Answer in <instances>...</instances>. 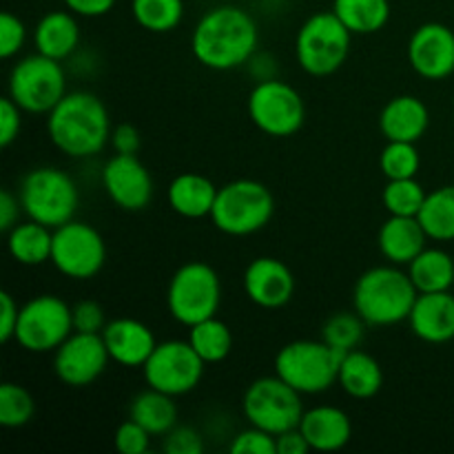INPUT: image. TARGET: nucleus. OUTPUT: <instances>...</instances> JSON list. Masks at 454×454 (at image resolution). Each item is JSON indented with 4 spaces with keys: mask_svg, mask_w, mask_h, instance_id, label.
<instances>
[{
    "mask_svg": "<svg viewBox=\"0 0 454 454\" xmlns=\"http://www.w3.org/2000/svg\"><path fill=\"white\" fill-rule=\"evenodd\" d=\"M260 47V29L247 9L238 4H217L195 25L191 49L200 65L213 71L247 67Z\"/></svg>",
    "mask_w": 454,
    "mask_h": 454,
    "instance_id": "nucleus-1",
    "label": "nucleus"
},
{
    "mask_svg": "<svg viewBox=\"0 0 454 454\" xmlns=\"http://www.w3.org/2000/svg\"><path fill=\"white\" fill-rule=\"evenodd\" d=\"M111 118L105 102L89 91H67L47 114V136L60 153L84 160L111 142Z\"/></svg>",
    "mask_w": 454,
    "mask_h": 454,
    "instance_id": "nucleus-2",
    "label": "nucleus"
},
{
    "mask_svg": "<svg viewBox=\"0 0 454 454\" xmlns=\"http://www.w3.org/2000/svg\"><path fill=\"white\" fill-rule=\"evenodd\" d=\"M419 291L412 284L408 270L402 266H372L359 275L353 288L355 313L368 326H395L408 322Z\"/></svg>",
    "mask_w": 454,
    "mask_h": 454,
    "instance_id": "nucleus-3",
    "label": "nucleus"
},
{
    "mask_svg": "<svg viewBox=\"0 0 454 454\" xmlns=\"http://www.w3.org/2000/svg\"><path fill=\"white\" fill-rule=\"evenodd\" d=\"M275 198L266 184L257 180H233L217 189L211 222L231 238H247L266 229L273 220Z\"/></svg>",
    "mask_w": 454,
    "mask_h": 454,
    "instance_id": "nucleus-4",
    "label": "nucleus"
},
{
    "mask_svg": "<svg viewBox=\"0 0 454 454\" xmlns=\"http://www.w3.org/2000/svg\"><path fill=\"white\" fill-rule=\"evenodd\" d=\"M22 213L49 229L74 220L80 207V193L74 177L56 167H38L27 173L18 189Z\"/></svg>",
    "mask_w": 454,
    "mask_h": 454,
    "instance_id": "nucleus-5",
    "label": "nucleus"
},
{
    "mask_svg": "<svg viewBox=\"0 0 454 454\" xmlns=\"http://www.w3.org/2000/svg\"><path fill=\"white\" fill-rule=\"evenodd\" d=\"M341 353L324 340H297L275 355V375L301 395H319L337 384Z\"/></svg>",
    "mask_w": 454,
    "mask_h": 454,
    "instance_id": "nucleus-6",
    "label": "nucleus"
},
{
    "mask_svg": "<svg viewBox=\"0 0 454 454\" xmlns=\"http://www.w3.org/2000/svg\"><path fill=\"white\" fill-rule=\"evenodd\" d=\"M222 304L220 275L207 262H186L173 273L167 288V309L182 326L215 317Z\"/></svg>",
    "mask_w": 454,
    "mask_h": 454,
    "instance_id": "nucleus-7",
    "label": "nucleus"
},
{
    "mask_svg": "<svg viewBox=\"0 0 454 454\" xmlns=\"http://www.w3.org/2000/svg\"><path fill=\"white\" fill-rule=\"evenodd\" d=\"M353 34L335 16V12H319L300 27L295 35L297 65L315 78L335 74L350 53Z\"/></svg>",
    "mask_w": 454,
    "mask_h": 454,
    "instance_id": "nucleus-8",
    "label": "nucleus"
},
{
    "mask_svg": "<svg viewBox=\"0 0 454 454\" xmlns=\"http://www.w3.org/2000/svg\"><path fill=\"white\" fill-rule=\"evenodd\" d=\"M7 89L25 114L47 115L67 96V74L60 60L35 51L13 65Z\"/></svg>",
    "mask_w": 454,
    "mask_h": 454,
    "instance_id": "nucleus-9",
    "label": "nucleus"
},
{
    "mask_svg": "<svg viewBox=\"0 0 454 454\" xmlns=\"http://www.w3.org/2000/svg\"><path fill=\"white\" fill-rule=\"evenodd\" d=\"M242 412L248 426H257L278 437L300 426L306 408L301 403V393L282 377L270 375L248 384L242 397Z\"/></svg>",
    "mask_w": 454,
    "mask_h": 454,
    "instance_id": "nucleus-10",
    "label": "nucleus"
},
{
    "mask_svg": "<svg viewBox=\"0 0 454 454\" xmlns=\"http://www.w3.org/2000/svg\"><path fill=\"white\" fill-rule=\"evenodd\" d=\"M74 333V306L62 297H34L20 306L18 326L13 340L22 350L34 355L53 353Z\"/></svg>",
    "mask_w": 454,
    "mask_h": 454,
    "instance_id": "nucleus-11",
    "label": "nucleus"
},
{
    "mask_svg": "<svg viewBox=\"0 0 454 454\" xmlns=\"http://www.w3.org/2000/svg\"><path fill=\"white\" fill-rule=\"evenodd\" d=\"M248 118L270 137H291L304 127L306 105L293 84L273 78L255 82L248 93Z\"/></svg>",
    "mask_w": 454,
    "mask_h": 454,
    "instance_id": "nucleus-12",
    "label": "nucleus"
},
{
    "mask_svg": "<svg viewBox=\"0 0 454 454\" xmlns=\"http://www.w3.org/2000/svg\"><path fill=\"white\" fill-rule=\"evenodd\" d=\"M51 264L58 273L75 282L96 278L106 264V244L100 231L78 220L53 229Z\"/></svg>",
    "mask_w": 454,
    "mask_h": 454,
    "instance_id": "nucleus-13",
    "label": "nucleus"
},
{
    "mask_svg": "<svg viewBox=\"0 0 454 454\" xmlns=\"http://www.w3.org/2000/svg\"><path fill=\"white\" fill-rule=\"evenodd\" d=\"M204 368L207 364L195 353L189 340H167L158 341L151 357L142 366V372L149 388L171 397H182L198 388L204 377Z\"/></svg>",
    "mask_w": 454,
    "mask_h": 454,
    "instance_id": "nucleus-14",
    "label": "nucleus"
},
{
    "mask_svg": "<svg viewBox=\"0 0 454 454\" xmlns=\"http://www.w3.org/2000/svg\"><path fill=\"white\" fill-rule=\"evenodd\" d=\"M111 357L102 333L74 331L53 350V372L69 388H87L109 366Z\"/></svg>",
    "mask_w": 454,
    "mask_h": 454,
    "instance_id": "nucleus-15",
    "label": "nucleus"
},
{
    "mask_svg": "<svg viewBox=\"0 0 454 454\" xmlns=\"http://www.w3.org/2000/svg\"><path fill=\"white\" fill-rule=\"evenodd\" d=\"M102 186L111 202L129 213L145 211L153 200V177L137 155L115 153L102 168Z\"/></svg>",
    "mask_w": 454,
    "mask_h": 454,
    "instance_id": "nucleus-16",
    "label": "nucleus"
},
{
    "mask_svg": "<svg viewBox=\"0 0 454 454\" xmlns=\"http://www.w3.org/2000/svg\"><path fill=\"white\" fill-rule=\"evenodd\" d=\"M408 62L426 80H446L454 74V31L442 22L417 27L408 40Z\"/></svg>",
    "mask_w": 454,
    "mask_h": 454,
    "instance_id": "nucleus-17",
    "label": "nucleus"
},
{
    "mask_svg": "<svg viewBox=\"0 0 454 454\" xmlns=\"http://www.w3.org/2000/svg\"><path fill=\"white\" fill-rule=\"evenodd\" d=\"M244 293L260 309H282L295 295V275L278 257H257L244 270Z\"/></svg>",
    "mask_w": 454,
    "mask_h": 454,
    "instance_id": "nucleus-18",
    "label": "nucleus"
},
{
    "mask_svg": "<svg viewBox=\"0 0 454 454\" xmlns=\"http://www.w3.org/2000/svg\"><path fill=\"white\" fill-rule=\"evenodd\" d=\"M102 340L111 362L124 368H142L158 346L153 331L133 317L111 319L102 331Z\"/></svg>",
    "mask_w": 454,
    "mask_h": 454,
    "instance_id": "nucleus-19",
    "label": "nucleus"
},
{
    "mask_svg": "<svg viewBox=\"0 0 454 454\" xmlns=\"http://www.w3.org/2000/svg\"><path fill=\"white\" fill-rule=\"evenodd\" d=\"M411 331L426 344L454 340V295L450 291L419 293L408 317Z\"/></svg>",
    "mask_w": 454,
    "mask_h": 454,
    "instance_id": "nucleus-20",
    "label": "nucleus"
},
{
    "mask_svg": "<svg viewBox=\"0 0 454 454\" xmlns=\"http://www.w3.org/2000/svg\"><path fill=\"white\" fill-rule=\"evenodd\" d=\"M300 430L310 450L317 452H337L353 439V421L337 406L309 408L301 417Z\"/></svg>",
    "mask_w": 454,
    "mask_h": 454,
    "instance_id": "nucleus-21",
    "label": "nucleus"
},
{
    "mask_svg": "<svg viewBox=\"0 0 454 454\" xmlns=\"http://www.w3.org/2000/svg\"><path fill=\"white\" fill-rule=\"evenodd\" d=\"M430 127V111L417 96H397L381 109L380 131L388 142H419Z\"/></svg>",
    "mask_w": 454,
    "mask_h": 454,
    "instance_id": "nucleus-22",
    "label": "nucleus"
},
{
    "mask_svg": "<svg viewBox=\"0 0 454 454\" xmlns=\"http://www.w3.org/2000/svg\"><path fill=\"white\" fill-rule=\"evenodd\" d=\"M428 235L421 226L419 217H402L390 215L381 224L377 244L384 260H388L395 266H408L421 251L426 248Z\"/></svg>",
    "mask_w": 454,
    "mask_h": 454,
    "instance_id": "nucleus-23",
    "label": "nucleus"
},
{
    "mask_svg": "<svg viewBox=\"0 0 454 454\" xmlns=\"http://www.w3.org/2000/svg\"><path fill=\"white\" fill-rule=\"evenodd\" d=\"M217 189L211 177L202 173H180L171 180L167 189V202L173 213L186 220H202L211 217L215 204Z\"/></svg>",
    "mask_w": 454,
    "mask_h": 454,
    "instance_id": "nucleus-24",
    "label": "nucleus"
},
{
    "mask_svg": "<svg viewBox=\"0 0 454 454\" xmlns=\"http://www.w3.org/2000/svg\"><path fill=\"white\" fill-rule=\"evenodd\" d=\"M35 51L53 60H67L80 47V25L74 12H49L38 20L34 31Z\"/></svg>",
    "mask_w": 454,
    "mask_h": 454,
    "instance_id": "nucleus-25",
    "label": "nucleus"
},
{
    "mask_svg": "<svg viewBox=\"0 0 454 454\" xmlns=\"http://www.w3.org/2000/svg\"><path fill=\"white\" fill-rule=\"evenodd\" d=\"M337 384L341 386L348 397L353 399H372L384 386V371L372 355L355 348L341 355L340 375Z\"/></svg>",
    "mask_w": 454,
    "mask_h": 454,
    "instance_id": "nucleus-26",
    "label": "nucleus"
},
{
    "mask_svg": "<svg viewBox=\"0 0 454 454\" xmlns=\"http://www.w3.org/2000/svg\"><path fill=\"white\" fill-rule=\"evenodd\" d=\"M9 255L22 266H43L51 262L53 229L40 222H18L7 233Z\"/></svg>",
    "mask_w": 454,
    "mask_h": 454,
    "instance_id": "nucleus-27",
    "label": "nucleus"
},
{
    "mask_svg": "<svg viewBox=\"0 0 454 454\" xmlns=\"http://www.w3.org/2000/svg\"><path fill=\"white\" fill-rule=\"evenodd\" d=\"M129 417L149 430L151 437H164L177 426L176 397L155 388H146L145 393H137L133 397Z\"/></svg>",
    "mask_w": 454,
    "mask_h": 454,
    "instance_id": "nucleus-28",
    "label": "nucleus"
},
{
    "mask_svg": "<svg viewBox=\"0 0 454 454\" xmlns=\"http://www.w3.org/2000/svg\"><path fill=\"white\" fill-rule=\"evenodd\" d=\"M406 269L419 293L450 291L454 284V260L443 248L426 247Z\"/></svg>",
    "mask_w": 454,
    "mask_h": 454,
    "instance_id": "nucleus-29",
    "label": "nucleus"
},
{
    "mask_svg": "<svg viewBox=\"0 0 454 454\" xmlns=\"http://www.w3.org/2000/svg\"><path fill=\"white\" fill-rule=\"evenodd\" d=\"M333 12L353 35L377 34L390 20L388 0H333Z\"/></svg>",
    "mask_w": 454,
    "mask_h": 454,
    "instance_id": "nucleus-30",
    "label": "nucleus"
},
{
    "mask_svg": "<svg viewBox=\"0 0 454 454\" xmlns=\"http://www.w3.org/2000/svg\"><path fill=\"white\" fill-rule=\"evenodd\" d=\"M417 217L428 239L454 242V184L430 191Z\"/></svg>",
    "mask_w": 454,
    "mask_h": 454,
    "instance_id": "nucleus-31",
    "label": "nucleus"
},
{
    "mask_svg": "<svg viewBox=\"0 0 454 454\" xmlns=\"http://www.w3.org/2000/svg\"><path fill=\"white\" fill-rule=\"evenodd\" d=\"M189 344L195 353L207 364H220L233 350V333L226 326V322L215 317H208L204 322L193 324L189 328Z\"/></svg>",
    "mask_w": 454,
    "mask_h": 454,
    "instance_id": "nucleus-32",
    "label": "nucleus"
},
{
    "mask_svg": "<svg viewBox=\"0 0 454 454\" xmlns=\"http://www.w3.org/2000/svg\"><path fill=\"white\" fill-rule=\"evenodd\" d=\"M131 16L151 34H168L184 18V0H131Z\"/></svg>",
    "mask_w": 454,
    "mask_h": 454,
    "instance_id": "nucleus-33",
    "label": "nucleus"
},
{
    "mask_svg": "<svg viewBox=\"0 0 454 454\" xmlns=\"http://www.w3.org/2000/svg\"><path fill=\"white\" fill-rule=\"evenodd\" d=\"M426 189L417 182V177L406 180H388L381 193V204L388 211V215L417 217L426 202Z\"/></svg>",
    "mask_w": 454,
    "mask_h": 454,
    "instance_id": "nucleus-34",
    "label": "nucleus"
},
{
    "mask_svg": "<svg viewBox=\"0 0 454 454\" xmlns=\"http://www.w3.org/2000/svg\"><path fill=\"white\" fill-rule=\"evenodd\" d=\"M366 326L368 324L357 313H337L328 317L326 324H324L322 340L331 348H335L337 353L346 355L350 350L359 348V344L364 341Z\"/></svg>",
    "mask_w": 454,
    "mask_h": 454,
    "instance_id": "nucleus-35",
    "label": "nucleus"
},
{
    "mask_svg": "<svg viewBox=\"0 0 454 454\" xmlns=\"http://www.w3.org/2000/svg\"><path fill=\"white\" fill-rule=\"evenodd\" d=\"M35 415V399L20 384L0 386V426L4 428H22L31 424Z\"/></svg>",
    "mask_w": 454,
    "mask_h": 454,
    "instance_id": "nucleus-36",
    "label": "nucleus"
},
{
    "mask_svg": "<svg viewBox=\"0 0 454 454\" xmlns=\"http://www.w3.org/2000/svg\"><path fill=\"white\" fill-rule=\"evenodd\" d=\"M421 155L415 142H388L380 155V168L386 180H406L417 177Z\"/></svg>",
    "mask_w": 454,
    "mask_h": 454,
    "instance_id": "nucleus-37",
    "label": "nucleus"
},
{
    "mask_svg": "<svg viewBox=\"0 0 454 454\" xmlns=\"http://www.w3.org/2000/svg\"><path fill=\"white\" fill-rule=\"evenodd\" d=\"M229 450L233 454H278V437L257 426H248L235 434Z\"/></svg>",
    "mask_w": 454,
    "mask_h": 454,
    "instance_id": "nucleus-38",
    "label": "nucleus"
},
{
    "mask_svg": "<svg viewBox=\"0 0 454 454\" xmlns=\"http://www.w3.org/2000/svg\"><path fill=\"white\" fill-rule=\"evenodd\" d=\"M114 446L120 454H145L151 448V434L129 417V421H122L115 430Z\"/></svg>",
    "mask_w": 454,
    "mask_h": 454,
    "instance_id": "nucleus-39",
    "label": "nucleus"
},
{
    "mask_svg": "<svg viewBox=\"0 0 454 454\" xmlns=\"http://www.w3.org/2000/svg\"><path fill=\"white\" fill-rule=\"evenodd\" d=\"M27 43V27L16 13L4 12L0 16V56L4 60L18 56Z\"/></svg>",
    "mask_w": 454,
    "mask_h": 454,
    "instance_id": "nucleus-40",
    "label": "nucleus"
},
{
    "mask_svg": "<svg viewBox=\"0 0 454 454\" xmlns=\"http://www.w3.org/2000/svg\"><path fill=\"white\" fill-rule=\"evenodd\" d=\"M164 452L167 454H202L204 452V439L191 426H180L164 434Z\"/></svg>",
    "mask_w": 454,
    "mask_h": 454,
    "instance_id": "nucleus-41",
    "label": "nucleus"
},
{
    "mask_svg": "<svg viewBox=\"0 0 454 454\" xmlns=\"http://www.w3.org/2000/svg\"><path fill=\"white\" fill-rule=\"evenodd\" d=\"M106 313L98 301L82 300L74 306V331L98 333L100 335L106 326Z\"/></svg>",
    "mask_w": 454,
    "mask_h": 454,
    "instance_id": "nucleus-42",
    "label": "nucleus"
},
{
    "mask_svg": "<svg viewBox=\"0 0 454 454\" xmlns=\"http://www.w3.org/2000/svg\"><path fill=\"white\" fill-rule=\"evenodd\" d=\"M22 114L25 111L9 96L0 100V146H4V149L20 136Z\"/></svg>",
    "mask_w": 454,
    "mask_h": 454,
    "instance_id": "nucleus-43",
    "label": "nucleus"
},
{
    "mask_svg": "<svg viewBox=\"0 0 454 454\" xmlns=\"http://www.w3.org/2000/svg\"><path fill=\"white\" fill-rule=\"evenodd\" d=\"M109 145L120 155H137L142 149V136L133 124H118L111 133Z\"/></svg>",
    "mask_w": 454,
    "mask_h": 454,
    "instance_id": "nucleus-44",
    "label": "nucleus"
},
{
    "mask_svg": "<svg viewBox=\"0 0 454 454\" xmlns=\"http://www.w3.org/2000/svg\"><path fill=\"white\" fill-rule=\"evenodd\" d=\"M18 315H20V306L12 297V293H0V340L7 344L13 340L18 326Z\"/></svg>",
    "mask_w": 454,
    "mask_h": 454,
    "instance_id": "nucleus-45",
    "label": "nucleus"
},
{
    "mask_svg": "<svg viewBox=\"0 0 454 454\" xmlns=\"http://www.w3.org/2000/svg\"><path fill=\"white\" fill-rule=\"evenodd\" d=\"M20 213H22L20 198L13 195L9 189H4L3 193H0V231L9 233V231L18 224Z\"/></svg>",
    "mask_w": 454,
    "mask_h": 454,
    "instance_id": "nucleus-46",
    "label": "nucleus"
},
{
    "mask_svg": "<svg viewBox=\"0 0 454 454\" xmlns=\"http://www.w3.org/2000/svg\"><path fill=\"white\" fill-rule=\"evenodd\" d=\"M118 0H65V7L82 18L106 16Z\"/></svg>",
    "mask_w": 454,
    "mask_h": 454,
    "instance_id": "nucleus-47",
    "label": "nucleus"
},
{
    "mask_svg": "<svg viewBox=\"0 0 454 454\" xmlns=\"http://www.w3.org/2000/svg\"><path fill=\"white\" fill-rule=\"evenodd\" d=\"M247 67L251 69V75L255 78V82H264V80H273L278 78V62L270 53H253L251 60L247 62Z\"/></svg>",
    "mask_w": 454,
    "mask_h": 454,
    "instance_id": "nucleus-48",
    "label": "nucleus"
},
{
    "mask_svg": "<svg viewBox=\"0 0 454 454\" xmlns=\"http://www.w3.org/2000/svg\"><path fill=\"white\" fill-rule=\"evenodd\" d=\"M310 446L306 437L301 434L300 426L278 434V454H309Z\"/></svg>",
    "mask_w": 454,
    "mask_h": 454,
    "instance_id": "nucleus-49",
    "label": "nucleus"
}]
</instances>
